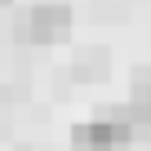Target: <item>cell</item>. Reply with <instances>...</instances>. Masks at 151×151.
<instances>
[{"mask_svg":"<svg viewBox=\"0 0 151 151\" xmlns=\"http://www.w3.org/2000/svg\"><path fill=\"white\" fill-rule=\"evenodd\" d=\"M67 31H71V9L58 5V0L31 5L18 22V36L31 40V45H58V40H67Z\"/></svg>","mask_w":151,"mask_h":151,"instance_id":"obj_2","label":"cell"},{"mask_svg":"<svg viewBox=\"0 0 151 151\" xmlns=\"http://www.w3.org/2000/svg\"><path fill=\"white\" fill-rule=\"evenodd\" d=\"M107 71V49H80V58H76V76L80 80H93V76Z\"/></svg>","mask_w":151,"mask_h":151,"instance_id":"obj_3","label":"cell"},{"mask_svg":"<svg viewBox=\"0 0 151 151\" xmlns=\"http://www.w3.org/2000/svg\"><path fill=\"white\" fill-rule=\"evenodd\" d=\"M0 5H9V0H0Z\"/></svg>","mask_w":151,"mask_h":151,"instance_id":"obj_4","label":"cell"},{"mask_svg":"<svg viewBox=\"0 0 151 151\" xmlns=\"http://www.w3.org/2000/svg\"><path fill=\"white\" fill-rule=\"evenodd\" d=\"M129 142H133L129 102L124 107H107L102 116H93V120L71 129V151H124Z\"/></svg>","mask_w":151,"mask_h":151,"instance_id":"obj_1","label":"cell"}]
</instances>
